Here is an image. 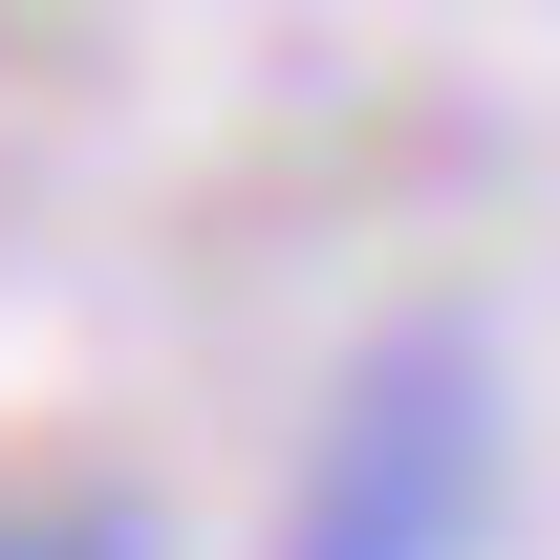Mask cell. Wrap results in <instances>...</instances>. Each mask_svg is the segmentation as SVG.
Here are the masks:
<instances>
[{
	"label": "cell",
	"instance_id": "obj_1",
	"mask_svg": "<svg viewBox=\"0 0 560 560\" xmlns=\"http://www.w3.org/2000/svg\"><path fill=\"white\" fill-rule=\"evenodd\" d=\"M453 539H475V366L388 346L324 410V475H302V539L280 560H453Z\"/></svg>",
	"mask_w": 560,
	"mask_h": 560
},
{
	"label": "cell",
	"instance_id": "obj_2",
	"mask_svg": "<svg viewBox=\"0 0 560 560\" xmlns=\"http://www.w3.org/2000/svg\"><path fill=\"white\" fill-rule=\"evenodd\" d=\"M0 560H130V539H0Z\"/></svg>",
	"mask_w": 560,
	"mask_h": 560
}]
</instances>
